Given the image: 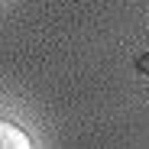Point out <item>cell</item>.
<instances>
[{"mask_svg":"<svg viewBox=\"0 0 149 149\" xmlns=\"http://www.w3.org/2000/svg\"><path fill=\"white\" fill-rule=\"evenodd\" d=\"M0 146H10V149H29L33 139L23 133L19 127H13L10 120H0Z\"/></svg>","mask_w":149,"mask_h":149,"instance_id":"cell-1","label":"cell"}]
</instances>
